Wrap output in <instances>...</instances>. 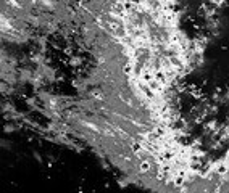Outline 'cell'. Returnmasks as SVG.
<instances>
[{
	"mask_svg": "<svg viewBox=\"0 0 229 193\" xmlns=\"http://www.w3.org/2000/svg\"><path fill=\"white\" fill-rule=\"evenodd\" d=\"M148 169H150V163H148V161H144L142 164L139 166V171H140V172H148Z\"/></svg>",
	"mask_w": 229,
	"mask_h": 193,
	"instance_id": "1",
	"label": "cell"
}]
</instances>
